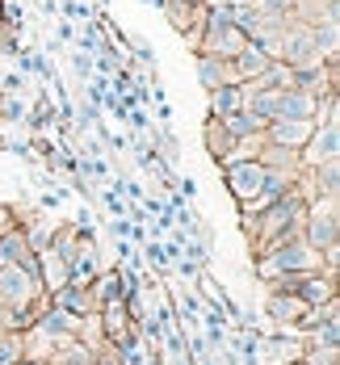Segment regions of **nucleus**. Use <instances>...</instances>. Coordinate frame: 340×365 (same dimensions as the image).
Masks as SVG:
<instances>
[{
    "label": "nucleus",
    "mask_w": 340,
    "mask_h": 365,
    "mask_svg": "<svg viewBox=\"0 0 340 365\" xmlns=\"http://www.w3.org/2000/svg\"><path fill=\"white\" fill-rule=\"evenodd\" d=\"M302 219H306V197H302L299 189H290L286 197L269 202L261 215H252V240H248L252 256L273 248V244H282V240L302 235Z\"/></svg>",
    "instance_id": "1"
},
{
    "label": "nucleus",
    "mask_w": 340,
    "mask_h": 365,
    "mask_svg": "<svg viewBox=\"0 0 340 365\" xmlns=\"http://www.w3.org/2000/svg\"><path fill=\"white\" fill-rule=\"evenodd\" d=\"M315 269H324V256L315 252L302 235L282 240V244L257 252V260H252V277H257L261 286L273 282V277H282V273H315Z\"/></svg>",
    "instance_id": "2"
},
{
    "label": "nucleus",
    "mask_w": 340,
    "mask_h": 365,
    "mask_svg": "<svg viewBox=\"0 0 340 365\" xmlns=\"http://www.w3.org/2000/svg\"><path fill=\"white\" fill-rule=\"evenodd\" d=\"M302 240L315 252H340V202H306Z\"/></svg>",
    "instance_id": "3"
},
{
    "label": "nucleus",
    "mask_w": 340,
    "mask_h": 365,
    "mask_svg": "<svg viewBox=\"0 0 340 365\" xmlns=\"http://www.w3.org/2000/svg\"><path fill=\"white\" fill-rule=\"evenodd\" d=\"M42 294H46V290H42L38 273L21 269V264H0V311L17 315V311L34 307Z\"/></svg>",
    "instance_id": "4"
},
{
    "label": "nucleus",
    "mask_w": 340,
    "mask_h": 365,
    "mask_svg": "<svg viewBox=\"0 0 340 365\" xmlns=\"http://www.w3.org/2000/svg\"><path fill=\"white\" fill-rule=\"evenodd\" d=\"M219 173H223V185H227V193H231V202H235V206H248L252 197H261L264 173H269V168H264L257 155H244V160L223 164Z\"/></svg>",
    "instance_id": "5"
},
{
    "label": "nucleus",
    "mask_w": 340,
    "mask_h": 365,
    "mask_svg": "<svg viewBox=\"0 0 340 365\" xmlns=\"http://www.w3.org/2000/svg\"><path fill=\"white\" fill-rule=\"evenodd\" d=\"M273 59H282L286 68H315V63H324V55H319V46H315L306 21H290V26L282 30Z\"/></svg>",
    "instance_id": "6"
},
{
    "label": "nucleus",
    "mask_w": 340,
    "mask_h": 365,
    "mask_svg": "<svg viewBox=\"0 0 340 365\" xmlns=\"http://www.w3.org/2000/svg\"><path fill=\"white\" fill-rule=\"evenodd\" d=\"M299 160H302V168H315V164L340 160V122H336V118L315 122V130H311V139L302 143Z\"/></svg>",
    "instance_id": "7"
},
{
    "label": "nucleus",
    "mask_w": 340,
    "mask_h": 365,
    "mask_svg": "<svg viewBox=\"0 0 340 365\" xmlns=\"http://www.w3.org/2000/svg\"><path fill=\"white\" fill-rule=\"evenodd\" d=\"M160 13H164V21H168L177 34L185 38V46L197 42L202 21H206V4H202V0H160Z\"/></svg>",
    "instance_id": "8"
},
{
    "label": "nucleus",
    "mask_w": 340,
    "mask_h": 365,
    "mask_svg": "<svg viewBox=\"0 0 340 365\" xmlns=\"http://www.w3.org/2000/svg\"><path fill=\"white\" fill-rule=\"evenodd\" d=\"M311 130H315V118H273V122H264V143L302 151V143L311 139Z\"/></svg>",
    "instance_id": "9"
},
{
    "label": "nucleus",
    "mask_w": 340,
    "mask_h": 365,
    "mask_svg": "<svg viewBox=\"0 0 340 365\" xmlns=\"http://www.w3.org/2000/svg\"><path fill=\"white\" fill-rule=\"evenodd\" d=\"M235 135L223 126V118H215V113H206V122H202V147H206V155L215 160V168H223L227 160L235 155Z\"/></svg>",
    "instance_id": "10"
},
{
    "label": "nucleus",
    "mask_w": 340,
    "mask_h": 365,
    "mask_svg": "<svg viewBox=\"0 0 340 365\" xmlns=\"http://www.w3.org/2000/svg\"><path fill=\"white\" fill-rule=\"evenodd\" d=\"M302 311H306V302H302L299 294H286V290H269L264 294V319L277 324V328L294 331V324L302 319Z\"/></svg>",
    "instance_id": "11"
},
{
    "label": "nucleus",
    "mask_w": 340,
    "mask_h": 365,
    "mask_svg": "<svg viewBox=\"0 0 340 365\" xmlns=\"http://www.w3.org/2000/svg\"><path fill=\"white\" fill-rule=\"evenodd\" d=\"M55 307H63V311H72L80 319H88V315H97V298H93V286H80V282H68V286H59L55 294H46Z\"/></svg>",
    "instance_id": "12"
},
{
    "label": "nucleus",
    "mask_w": 340,
    "mask_h": 365,
    "mask_svg": "<svg viewBox=\"0 0 340 365\" xmlns=\"http://www.w3.org/2000/svg\"><path fill=\"white\" fill-rule=\"evenodd\" d=\"M340 282L336 277H328L324 269H315V273H302L299 277V298L306 302V307H324V302H332V298H340Z\"/></svg>",
    "instance_id": "13"
},
{
    "label": "nucleus",
    "mask_w": 340,
    "mask_h": 365,
    "mask_svg": "<svg viewBox=\"0 0 340 365\" xmlns=\"http://www.w3.org/2000/svg\"><path fill=\"white\" fill-rule=\"evenodd\" d=\"M193 72H197L202 93H215L219 84H231V59L206 55V51H193Z\"/></svg>",
    "instance_id": "14"
},
{
    "label": "nucleus",
    "mask_w": 340,
    "mask_h": 365,
    "mask_svg": "<svg viewBox=\"0 0 340 365\" xmlns=\"http://www.w3.org/2000/svg\"><path fill=\"white\" fill-rule=\"evenodd\" d=\"M311 202H340V160L311 168Z\"/></svg>",
    "instance_id": "15"
},
{
    "label": "nucleus",
    "mask_w": 340,
    "mask_h": 365,
    "mask_svg": "<svg viewBox=\"0 0 340 365\" xmlns=\"http://www.w3.org/2000/svg\"><path fill=\"white\" fill-rule=\"evenodd\" d=\"M269 59H273V55H264L257 42H248V46H244V51L231 59V80H239V84H252V80H257V76L269 68Z\"/></svg>",
    "instance_id": "16"
},
{
    "label": "nucleus",
    "mask_w": 340,
    "mask_h": 365,
    "mask_svg": "<svg viewBox=\"0 0 340 365\" xmlns=\"http://www.w3.org/2000/svg\"><path fill=\"white\" fill-rule=\"evenodd\" d=\"M206 101H210V113H215V118H227V113H235V110L248 106V84H239V80L219 84L215 93H206Z\"/></svg>",
    "instance_id": "17"
},
{
    "label": "nucleus",
    "mask_w": 340,
    "mask_h": 365,
    "mask_svg": "<svg viewBox=\"0 0 340 365\" xmlns=\"http://www.w3.org/2000/svg\"><path fill=\"white\" fill-rule=\"evenodd\" d=\"M93 357H97V344H88L84 336H72V340L51 349L46 365H93Z\"/></svg>",
    "instance_id": "18"
},
{
    "label": "nucleus",
    "mask_w": 340,
    "mask_h": 365,
    "mask_svg": "<svg viewBox=\"0 0 340 365\" xmlns=\"http://www.w3.org/2000/svg\"><path fill=\"white\" fill-rule=\"evenodd\" d=\"M88 286H93L97 307H105V302H126V277H122V264H118V269H101Z\"/></svg>",
    "instance_id": "19"
},
{
    "label": "nucleus",
    "mask_w": 340,
    "mask_h": 365,
    "mask_svg": "<svg viewBox=\"0 0 340 365\" xmlns=\"http://www.w3.org/2000/svg\"><path fill=\"white\" fill-rule=\"evenodd\" d=\"M38 282H42L46 294H55L59 286H68V260L59 252H51V248H42V252H38Z\"/></svg>",
    "instance_id": "20"
},
{
    "label": "nucleus",
    "mask_w": 340,
    "mask_h": 365,
    "mask_svg": "<svg viewBox=\"0 0 340 365\" xmlns=\"http://www.w3.org/2000/svg\"><path fill=\"white\" fill-rule=\"evenodd\" d=\"M257 160H261L264 168H282V173H302V160L294 147H277V143H264L257 147Z\"/></svg>",
    "instance_id": "21"
},
{
    "label": "nucleus",
    "mask_w": 340,
    "mask_h": 365,
    "mask_svg": "<svg viewBox=\"0 0 340 365\" xmlns=\"http://www.w3.org/2000/svg\"><path fill=\"white\" fill-rule=\"evenodd\" d=\"M223 126L235 135V139H261L264 135V122L261 118H252L248 110H235V113H227L223 118Z\"/></svg>",
    "instance_id": "22"
},
{
    "label": "nucleus",
    "mask_w": 340,
    "mask_h": 365,
    "mask_svg": "<svg viewBox=\"0 0 340 365\" xmlns=\"http://www.w3.org/2000/svg\"><path fill=\"white\" fill-rule=\"evenodd\" d=\"M26 122H30V130H34V135H42L46 126H55V122H59V110H55V101L42 93V97L34 101V110H26Z\"/></svg>",
    "instance_id": "23"
},
{
    "label": "nucleus",
    "mask_w": 340,
    "mask_h": 365,
    "mask_svg": "<svg viewBox=\"0 0 340 365\" xmlns=\"http://www.w3.org/2000/svg\"><path fill=\"white\" fill-rule=\"evenodd\" d=\"M139 256H143V264H148L151 277H168V273H172V260H168V252H164V244H160V240H148Z\"/></svg>",
    "instance_id": "24"
},
{
    "label": "nucleus",
    "mask_w": 340,
    "mask_h": 365,
    "mask_svg": "<svg viewBox=\"0 0 340 365\" xmlns=\"http://www.w3.org/2000/svg\"><path fill=\"white\" fill-rule=\"evenodd\" d=\"M172 311H177L181 328H197V319H202V298H197L193 290L177 294V298H172Z\"/></svg>",
    "instance_id": "25"
},
{
    "label": "nucleus",
    "mask_w": 340,
    "mask_h": 365,
    "mask_svg": "<svg viewBox=\"0 0 340 365\" xmlns=\"http://www.w3.org/2000/svg\"><path fill=\"white\" fill-rule=\"evenodd\" d=\"M252 88H290V68L282 59H269V68L252 80Z\"/></svg>",
    "instance_id": "26"
},
{
    "label": "nucleus",
    "mask_w": 340,
    "mask_h": 365,
    "mask_svg": "<svg viewBox=\"0 0 340 365\" xmlns=\"http://www.w3.org/2000/svg\"><path fill=\"white\" fill-rule=\"evenodd\" d=\"M17 357H26V344H21V331H0V365H13Z\"/></svg>",
    "instance_id": "27"
},
{
    "label": "nucleus",
    "mask_w": 340,
    "mask_h": 365,
    "mask_svg": "<svg viewBox=\"0 0 340 365\" xmlns=\"http://www.w3.org/2000/svg\"><path fill=\"white\" fill-rule=\"evenodd\" d=\"M59 13H63L68 21H76V26H80V21H93V17H97V9H93L88 0H63V4H59Z\"/></svg>",
    "instance_id": "28"
},
{
    "label": "nucleus",
    "mask_w": 340,
    "mask_h": 365,
    "mask_svg": "<svg viewBox=\"0 0 340 365\" xmlns=\"http://www.w3.org/2000/svg\"><path fill=\"white\" fill-rule=\"evenodd\" d=\"M72 72H76V80H80V84H88V80H93V55H88V51H76L72 55Z\"/></svg>",
    "instance_id": "29"
},
{
    "label": "nucleus",
    "mask_w": 340,
    "mask_h": 365,
    "mask_svg": "<svg viewBox=\"0 0 340 365\" xmlns=\"http://www.w3.org/2000/svg\"><path fill=\"white\" fill-rule=\"evenodd\" d=\"M30 84V76L26 72H0V93H13V97H21V88Z\"/></svg>",
    "instance_id": "30"
},
{
    "label": "nucleus",
    "mask_w": 340,
    "mask_h": 365,
    "mask_svg": "<svg viewBox=\"0 0 340 365\" xmlns=\"http://www.w3.org/2000/svg\"><path fill=\"white\" fill-rule=\"evenodd\" d=\"M130 46H135V59H139V68H151V72H155V51H151L148 42H143V38H135Z\"/></svg>",
    "instance_id": "31"
},
{
    "label": "nucleus",
    "mask_w": 340,
    "mask_h": 365,
    "mask_svg": "<svg viewBox=\"0 0 340 365\" xmlns=\"http://www.w3.org/2000/svg\"><path fill=\"white\" fill-rule=\"evenodd\" d=\"M294 4L299 0H257V9H264V13H294Z\"/></svg>",
    "instance_id": "32"
},
{
    "label": "nucleus",
    "mask_w": 340,
    "mask_h": 365,
    "mask_svg": "<svg viewBox=\"0 0 340 365\" xmlns=\"http://www.w3.org/2000/svg\"><path fill=\"white\" fill-rule=\"evenodd\" d=\"M110 235L113 240H130V219L122 215V219H110Z\"/></svg>",
    "instance_id": "33"
},
{
    "label": "nucleus",
    "mask_w": 340,
    "mask_h": 365,
    "mask_svg": "<svg viewBox=\"0 0 340 365\" xmlns=\"http://www.w3.org/2000/svg\"><path fill=\"white\" fill-rule=\"evenodd\" d=\"M93 365H122V357L113 353L110 344H101V349H97V357H93Z\"/></svg>",
    "instance_id": "34"
},
{
    "label": "nucleus",
    "mask_w": 340,
    "mask_h": 365,
    "mask_svg": "<svg viewBox=\"0 0 340 365\" xmlns=\"http://www.w3.org/2000/svg\"><path fill=\"white\" fill-rule=\"evenodd\" d=\"M55 38H59V42H76V21H68V17H63V21L55 26Z\"/></svg>",
    "instance_id": "35"
},
{
    "label": "nucleus",
    "mask_w": 340,
    "mask_h": 365,
    "mask_svg": "<svg viewBox=\"0 0 340 365\" xmlns=\"http://www.w3.org/2000/svg\"><path fill=\"white\" fill-rule=\"evenodd\" d=\"M155 118L168 126V122H172V106H168V101H155Z\"/></svg>",
    "instance_id": "36"
},
{
    "label": "nucleus",
    "mask_w": 340,
    "mask_h": 365,
    "mask_svg": "<svg viewBox=\"0 0 340 365\" xmlns=\"http://www.w3.org/2000/svg\"><path fill=\"white\" fill-rule=\"evenodd\" d=\"M38 9H42V17H55L59 13V0H38Z\"/></svg>",
    "instance_id": "37"
},
{
    "label": "nucleus",
    "mask_w": 340,
    "mask_h": 365,
    "mask_svg": "<svg viewBox=\"0 0 340 365\" xmlns=\"http://www.w3.org/2000/svg\"><path fill=\"white\" fill-rule=\"evenodd\" d=\"M177 189H181L185 197H193V193H197V181H193V177H185V181H177Z\"/></svg>",
    "instance_id": "38"
},
{
    "label": "nucleus",
    "mask_w": 340,
    "mask_h": 365,
    "mask_svg": "<svg viewBox=\"0 0 340 365\" xmlns=\"http://www.w3.org/2000/svg\"><path fill=\"white\" fill-rule=\"evenodd\" d=\"M0 26H4V0H0Z\"/></svg>",
    "instance_id": "39"
},
{
    "label": "nucleus",
    "mask_w": 340,
    "mask_h": 365,
    "mask_svg": "<svg viewBox=\"0 0 340 365\" xmlns=\"http://www.w3.org/2000/svg\"><path fill=\"white\" fill-rule=\"evenodd\" d=\"M143 4H151V9H160V0H143Z\"/></svg>",
    "instance_id": "40"
},
{
    "label": "nucleus",
    "mask_w": 340,
    "mask_h": 365,
    "mask_svg": "<svg viewBox=\"0 0 340 365\" xmlns=\"http://www.w3.org/2000/svg\"><path fill=\"white\" fill-rule=\"evenodd\" d=\"M202 4H227V0H202Z\"/></svg>",
    "instance_id": "41"
},
{
    "label": "nucleus",
    "mask_w": 340,
    "mask_h": 365,
    "mask_svg": "<svg viewBox=\"0 0 340 365\" xmlns=\"http://www.w3.org/2000/svg\"><path fill=\"white\" fill-rule=\"evenodd\" d=\"M97 4H101V9H110V0H97Z\"/></svg>",
    "instance_id": "42"
},
{
    "label": "nucleus",
    "mask_w": 340,
    "mask_h": 365,
    "mask_svg": "<svg viewBox=\"0 0 340 365\" xmlns=\"http://www.w3.org/2000/svg\"><path fill=\"white\" fill-rule=\"evenodd\" d=\"M0 147H4V135H0Z\"/></svg>",
    "instance_id": "43"
}]
</instances>
